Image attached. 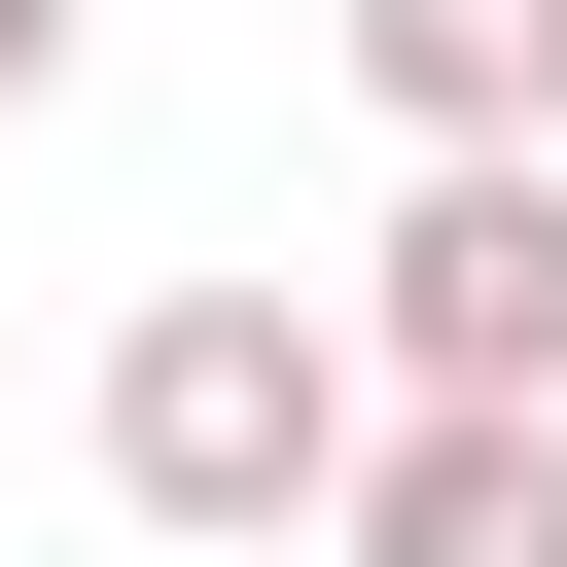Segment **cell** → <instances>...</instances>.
<instances>
[{
  "mask_svg": "<svg viewBox=\"0 0 567 567\" xmlns=\"http://www.w3.org/2000/svg\"><path fill=\"white\" fill-rule=\"evenodd\" d=\"M35 71H71V0H0V106H35Z\"/></svg>",
  "mask_w": 567,
  "mask_h": 567,
  "instance_id": "obj_5",
  "label": "cell"
},
{
  "mask_svg": "<svg viewBox=\"0 0 567 567\" xmlns=\"http://www.w3.org/2000/svg\"><path fill=\"white\" fill-rule=\"evenodd\" d=\"M354 106H390V177L425 142H567V0H354Z\"/></svg>",
  "mask_w": 567,
  "mask_h": 567,
  "instance_id": "obj_4",
  "label": "cell"
},
{
  "mask_svg": "<svg viewBox=\"0 0 567 567\" xmlns=\"http://www.w3.org/2000/svg\"><path fill=\"white\" fill-rule=\"evenodd\" d=\"M71 425H106V496H142L177 567H284V532L354 496V319H319V284H142Z\"/></svg>",
  "mask_w": 567,
  "mask_h": 567,
  "instance_id": "obj_1",
  "label": "cell"
},
{
  "mask_svg": "<svg viewBox=\"0 0 567 567\" xmlns=\"http://www.w3.org/2000/svg\"><path fill=\"white\" fill-rule=\"evenodd\" d=\"M354 390L425 425H567V142H425L354 248Z\"/></svg>",
  "mask_w": 567,
  "mask_h": 567,
  "instance_id": "obj_2",
  "label": "cell"
},
{
  "mask_svg": "<svg viewBox=\"0 0 567 567\" xmlns=\"http://www.w3.org/2000/svg\"><path fill=\"white\" fill-rule=\"evenodd\" d=\"M354 567H567V425H425V390H354V496H319Z\"/></svg>",
  "mask_w": 567,
  "mask_h": 567,
  "instance_id": "obj_3",
  "label": "cell"
}]
</instances>
